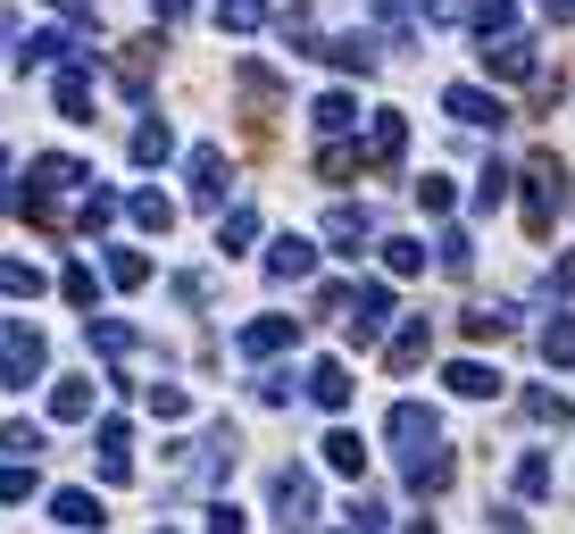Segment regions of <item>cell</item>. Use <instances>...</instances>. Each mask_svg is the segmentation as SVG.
Listing matches in <instances>:
<instances>
[{
  "label": "cell",
  "mask_w": 575,
  "mask_h": 534,
  "mask_svg": "<svg viewBox=\"0 0 575 534\" xmlns=\"http://www.w3.org/2000/svg\"><path fill=\"white\" fill-rule=\"evenodd\" d=\"M75 184H84V159H58V151H51V159L34 168V184L18 192V210L34 217V226H51V217H58V201H67Z\"/></svg>",
  "instance_id": "1"
},
{
  "label": "cell",
  "mask_w": 575,
  "mask_h": 534,
  "mask_svg": "<svg viewBox=\"0 0 575 534\" xmlns=\"http://www.w3.org/2000/svg\"><path fill=\"white\" fill-rule=\"evenodd\" d=\"M42 360H51V351H42L34 325H9V343H0V393H25V384L42 376Z\"/></svg>",
  "instance_id": "2"
},
{
  "label": "cell",
  "mask_w": 575,
  "mask_h": 534,
  "mask_svg": "<svg viewBox=\"0 0 575 534\" xmlns=\"http://www.w3.org/2000/svg\"><path fill=\"white\" fill-rule=\"evenodd\" d=\"M384 435L401 442V459H417V451H434V435H443V418H434L426 400H392V409H384Z\"/></svg>",
  "instance_id": "3"
},
{
  "label": "cell",
  "mask_w": 575,
  "mask_h": 534,
  "mask_svg": "<svg viewBox=\"0 0 575 534\" xmlns=\"http://www.w3.org/2000/svg\"><path fill=\"white\" fill-rule=\"evenodd\" d=\"M309 267H317V250L300 243V234H284V243H267V276H276V285H300Z\"/></svg>",
  "instance_id": "4"
},
{
  "label": "cell",
  "mask_w": 575,
  "mask_h": 534,
  "mask_svg": "<svg viewBox=\"0 0 575 534\" xmlns=\"http://www.w3.org/2000/svg\"><path fill=\"white\" fill-rule=\"evenodd\" d=\"M317 58H334L342 76H359V67H375V58H384V42H375V34H334Z\"/></svg>",
  "instance_id": "5"
},
{
  "label": "cell",
  "mask_w": 575,
  "mask_h": 534,
  "mask_svg": "<svg viewBox=\"0 0 575 534\" xmlns=\"http://www.w3.org/2000/svg\"><path fill=\"white\" fill-rule=\"evenodd\" d=\"M309 501H317V493H309V477H300V468H284V477H276V517H284L292 534L309 526Z\"/></svg>",
  "instance_id": "6"
},
{
  "label": "cell",
  "mask_w": 575,
  "mask_h": 534,
  "mask_svg": "<svg viewBox=\"0 0 575 534\" xmlns=\"http://www.w3.org/2000/svg\"><path fill=\"white\" fill-rule=\"evenodd\" d=\"M292 334H300L292 318H259V325H242V351L251 360H276V351H292Z\"/></svg>",
  "instance_id": "7"
},
{
  "label": "cell",
  "mask_w": 575,
  "mask_h": 534,
  "mask_svg": "<svg viewBox=\"0 0 575 534\" xmlns=\"http://www.w3.org/2000/svg\"><path fill=\"white\" fill-rule=\"evenodd\" d=\"M51 418L58 426H84V418H93V384H84V376H58L51 384Z\"/></svg>",
  "instance_id": "8"
},
{
  "label": "cell",
  "mask_w": 575,
  "mask_h": 534,
  "mask_svg": "<svg viewBox=\"0 0 575 534\" xmlns=\"http://www.w3.org/2000/svg\"><path fill=\"white\" fill-rule=\"evenodd\" d=\"M450 117H459V126H501V100L476 93V84H450Z\"/></svg>",
  "instance_id": "9"
},
{
  "label": "cell",
  "mask_w": 575,
  "mask_h": 534,
  "mask_svg": "<svg viewBox=\"0 0 575 534\" xmlns=\"http://www.w3.org/2000/svg\"><path fill=\"white\" fill-rule=\"evenodd\" d=\"M426 360V318H408L401 334H384V367H417Z\"/></svg>",
  "instance_id": "10"
},
{
  "label": "cell",
  "mask_w": 575,
  "mask_h": 534,
  "mask_svg": "<svg viewBox=\"0 0 575 534\" xmlns=\"http://www.w3.org/2000/svg\"><path fill=\"white\" fill-rule=\"evenodd\" d=\"M309 400H317V409H342V400H351V376H342L334 360H317L309 367Z\"/></svg>",
  "instance_id": "11"
},
{
  "label": "cell",
  "mask_w": 575,
  "mask_h": 534,
  "mask_svg": "<svg viewBox=\"0 0 575 534\" xmlns=\"http://www.w3.org/2000/svg\"><path fill=\"white\" fill-rule=\"evenodd\" d=\"M51 517H58V526H75V534H93L100 526V501L93 493H51Z\"/></svg>",
  "instance_id": "12"
},
{
  "label": "cell",
  "mask_w": 575,
  "mask_h": 534,
  "mask_svg": "<svg viewBox=\"0 0 575 534\" xmlns=\"http://www.w3.org/2000/svg\"><path fill=\"white\" fill-rule=\"evenodd\" d=\"M184 175H192V201H201V210L225 192V159H217V151H192V168H184Z\"/></svg>",
  "instance_id": "13"
},
{
  "label": "cell",
  "mask_w": 575,
  "mask_h": 534,
  "mask_svg": "<svg viewBox=\"0 0 575 534\" xmlns=\"http://www.w3.org/2000/svg\"><path fill=\"white\" fill-rule=\"evenodd\" d=\"M359 126V109H351V93H326L317 100V134H326V142H342V134Z\"/></svg>",
  "instance_id": "14"
},
{
  "label": "cell",
  "mask_w": 575,
  "mask_h": 534,
  "mask_svg": "<svg viewBox=\"0 0 575 534\" xmlns=\"http://www.w3.org/2000/svg\"><path fill=\"white\" fill-rule=\"evenodd\" d=\"M450 393H467V400H492V393H501V376H492V367H476V360H450Z\"/></svg>",
  "instance_id": "15"
},
{
  "label": "cell",
  "mask_w": 575,
  "mask_h": 534,
  "mask_svg": "<svg viewBox=\"0 0 575 534\" xmlns=\"http://www.w3.org/2000/svg\"><path fill=\"white\" fill-rule=\"evenodd\" d=\"M401 151H408V126H401V109H384L368 134V159H401Z\"/></svg>",
  "instance_id": "16"
},
{
  "label": "cell",
  "mask_w": 575,
  "mask_h": 534,
  "mask_svg": "<svg viewBox=\"0 0 575 534\" xmlns=\"http://www.w3.org/2000/svg\"><path fill=\"white\" fill-rule=\"evenodd\" d=\"M134 226H142V234H168L175 226V201H168V192H134Z\"/></svg>",
  "instance_id": "17"
},
{
  "label": "cell",
  "mask_w": 575,
  "mask_h": 534,
  "mask_svg": "<svg viewBox=\"0 0 575 534\" xmlns=\"http://www.w3.org/2000/svg\"><path fill=\"white\" fill-rule=\"evenodd\" d=\"M168 151H175V134L159 126V117H142V126H134V159H142V168H159Z\"/></svg>",
  "instance_id": "18"
},
{
  "label": "cell",
  "mask_w": 575,
  "mask_h": 534,
  "mask_svg": "<svg viewBox=\"0 0 575 534\" xmlns=\"http://www.w3.org/2000/svg\"><path fill=\"white\" fill-rule=\"evenodd\" d=\"M326 468H334V477H359V468H368V442L359 435H326Z\"/></svg>",
  "instance_id": "19"
},
{
  "label": "cell",
  "mask_w": 575,
  "mask_h": 534,
  "mask_svg": "<svg viewBox=\"0 0 575 534\" xmlns=\"http://www.w3.org/2000/svg\"><path fill=\"white\" fill-rule=\"evenodd\" d=\"M483 58H492V76H509V84H518V76H534V51H525V42H492Z\"/></svg>",
  "instance_id": "20"
},
{
  "label": "cell",
  "mask_w": 575,
  "mask_h": 534,
  "mask_svg": "<svg viewBox=\"0 0 575 534\" xmlns=\"http://www.w3.org/2000/svg\"><path fill=\"white\" fill-rule=\"evenodd\" d=\"M217 25H225V34H251V25H267V0H225Z\"/></svg>",
  "instance_id": "21"
},
{
  "label": "cell",
  "mask_w": 575,
  "mask_h": 534,
  "mask_svg": "<svg viewBox=\"0 0 575 534\" xmlns=\"http://www.w3.org/2000/svg\"><path fill=\"white\" fill-rule=\"evenodd\" d=\"M51 93H58V109H67V117H93V93H84V67H67V76H58Z\"/></svg>",
  "instance_id": "22"
},
{
  "label": "cell",
  "mask_w": 575,
  "mask_h": 534,
  "mask_svg": "<svg viewBox=\"0 0 575 534\" xmlns=\"http://www.w3.org/2000/svg\"><path fill=\"white\" fill-rule=\"evenodd\" d=\"M0 292H18V301H25V292H42V267H25V259H0Z\"/></svg>",
  "instance_id": "23"
},
{
  "label": "cell",
  "mask_w": 575,
  "mask_h": 534,
  "mask_svg": "<svg viewBox=\"0 0 575 534\" xmlns=\"http://www.w3.org/2000/svg\"><path fill=\"white\" fill-rule=\"evenodd\" d=\"M384 267H392V276H417V267H426V250L408 243V234H392V243H384Z\"/></svg>",
  "instance_id": "24"
},
{
  "label": "cell",
  "mask_w": 575,
  "mask_h": 534,
  "mask_svg": "<svg viewBox=\"0 0 575 534\" xmlns=\"http://www.w3.org/2000/svg\"><path fill=\"white\" fill-rule=\"evenodd\" d=\"M109 276H117V285H150V259H142V250H109Z\"/></svg>",
  "instance_id": "25"
},
{
  "label": "cell",
  "mask_w": 575,
  "mask_h": 534,
  "mask_svg": "<svg viewBox=\"0 0 575 534\" xmlns=\"http://www.w3.org/2000/svg\"><path fill=\"white\" fill-rule=\"evenodd\" d=\"M93 343L109 351V360H126V351H134V325H117V318H93Z\"/></svg>",
  "instance_id": "26"
},
{
  "label": "cell",
  "mask_w": 575,
  "mask_h": 534,
  "mask_svg": "<svg viewBox=\"0 0 575 534\" xmlns=\"http://www.w3.org/2000/svg\"><path fill=\"white\" fill-rule=\"evenodd\" d=\"M251 243H259V210H234L225 217V250H251Z\"/></svg>",
  "instance_id": "27"
},
{
  "label": "cell",
  "mask_w": 575,
  "mask_h": 534,
  "mask_svg": "<svg viewBox=\"0 0 575 534\" xmlns=\"http://www.w3.org/2000/svg\"><path fill=\"white\" fill-rule=\"evenodd\" d=\"M525 418H542V426H567L575 409H567V400H558V393H525Z\"/></svg>",
  "instance_id": "28"
},
{
  "label": "cell",
  "mask_w": 575,
  "mask_h": 534,
  "mask_svg": "<svg viewBox=\"0 0 575 534\" xmlns=\"http://www.w3.org/2000/svg\"><path fill=\"white\" fill-rule=\"evenodd\" d=\"M0 451H9V459H34L42 451V426H0Z\"/></svg>",
  "instance_id": "29"
},
{
  "label": "cell",
  "mask_w": 575,
  "mask_h": 534,
  "mask_svg": "<svg viewBox=\"0 0 575 534\" xmlns=\"http://www.w3.org/2000/svg\"><path fill=\"white\" fill-rule=\"evenodd\" d=\"M359 234H368V210H334L326 217V243H359Z\"/></svg>",
  "instance_id": "30"
},
{
  "label": "cell",
  "mask_w": 575,
  "mask_h": 534,
  "mask_svg": "<svg viewBox=\"0 0 575 534\" xmlns=\"http://www.w3.org/2000/svg\"><path fill=\"white\" fill-rule=\"evenodd\" d=\"M34 493V468H25V459H9V468H0V501H25Z\"/></svg>",
  "instance_id": "31"
},
{
  "label": "cell",
  "mask_w": 575,
  "mask_h": 534,
  "mask_svg": "<svg viewBox=\"0 0 575 534\" xmlns=\"http://www.w3.org/2000/svg\"><path fill=\"white\" fill-rule=\"evenodd\" d=\"M542 351H551V360H575V318H558L551 334H542Z\"/></svg>",
  "instance_id": "32"
},
{
  "label": "cell",
  "mask_w": 575,
  "mask_h": 534,
  "mask_svg": "<svg viewBox=\"0 0 575 534\" xmlns=\"http://www.w3.org/2000/svg\"><path fill=\"white\" fill-rule=\"evenodd\" d=\"M467 250H476V243H467V234L450 226V234H443V267H450V276H467Z\"/></svg>",
  "instance_id": "33"
},
{
  "label": "cell",
  "mask_w": 575,
  "mask_h": 534,
  "mask_svg": "<svg viewBox=\"0 0 575 534\" xmlns=\"http://www.w3.org/2000/svg\"><path fill=\"white\" fill-rule=\"evenodd\" d=\"M518 493H551V468L542 459H518Z\"/></svg>",
  "instance_id": "34"
},
{
  "label": "cell",
  "mask_w": 575,
  "mask_h": 534,
  "mask_svg": "<svg viewBox=\"0 0 575 534\" xmlns=\"http://www.w3.org/2000/svg\"><path fill=\"white\" fill-rule=\"evenodd\" d=\"M375 18H392V25H408V18H417V0H375Z\"/></svg>",
  "instance_id": "35"
},
{
  "label": "cell",
  "mask_w": 575,
  "mask_h": 534,
  "mask_svg": "<svg viewBox=\"0 0 575 534\" xmlns=\"http://www.w3.org/2000/svg\"><path fill=\"white\" fill-rule=\"evenodd\" d=\"M209 534H242V510H209Z\"/></svg>",
  "instance_id": "36"
},
{
  "label": "cell",
  "mask_w": 575,
  "mask_h": 534,
  "mask_svg": "<svg viewBox=\"0 0 575 534\" xmlns=\"http://www.w3.org/2000/svg\"><path fill=\"white\" fill-rule=\"evenodd\" d=\"M159 18H168V25H175V18H192V0H159Z\"/></svg>",
  "instance_id": "37"
},
{
  "label": "cell",
  "mask_w": 575,
  "mask_h": 534,
  "mask_svg": "<svg viewBox=\"0 0 575 534\" xmlns=\"http://www.w3.org/2000/svg\"><path fill=\"white\" fill-rule=\"evenodd\" d=\"M558 285H567V292H575V259H567V267H558Z\"/></svg>",
  "instance_id": "38"
},
{
  "label": "cell",
  "mask_w": 575,
  "mask_h": 534,
  "mask_svg": "<svg viewBox=\"0 0 575 534\" xmlns=\"http://www.w3.org/2000/svg\"><path fill=\"white\" fill-rule=\"evenodd\" d=\"M0 175H9V151H0Z\"/></svg>",
  "instance_id": "39"
},
{
  "label": "cell",
  "mask_w": 575,
  "mask_h": 534,
  "mask_svg": "<svg viewBox=\"0 0 575 534\" xmlns=\"http://www.w3.org/2000/svg\"><path fill=\"white\" fill-rule=\"evenodd\" d=\"M408 534H434V526H408Z\"/></svg>",
  "instance_id": "40"
},
{
  "label": "cell",
  "mask_w": 575,
  "mask_h": 534,
  "mask_svg": "<svg viewBox=\"0 0 575 534\" xmlns=\"http://www.w3.org/2000/svg\"><path fill=\"white\" fill-rule=\"evenodd\" d=\"M159 534H175V526H159Z\"/></svg>",
  "instance_id": "41"
}]
</instances>
